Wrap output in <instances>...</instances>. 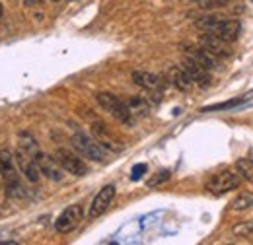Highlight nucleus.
I'll return each instance as SVG.
<instances>
[{
	"label": "nucleus",
	"instance_id": "obj_1",
	"mask_svg": "<svg viewBox=\"0 0 253 245\" xmlns=\"http://www.w3.org/2000/svg\"><path fill=\"white\" fill-rule=\"evenodd\" d=\"M195 26L205 33H212V35L220 37L226 43H234L242 33V24L238 20H228V18H220V16L199 18L195 22Z\"/></svg>",
	"mask_w": 253,
	"mask_h": 245
},
{
	"label": "nucleus",
	"instance_id": "obj_2",
	"mask_svg": "<svg viewBox=\"0 0 253 245\" xmlns=\"http://www.w3.org/2000/svg\"><path fill=\"white\" fill-rule=\"evenodd\" d=\"M0 171H2V179H4V187L6 193L14 199H22L26 195V189L22 185V173L16 165L14 154L10 152L8 148L0 150Z\"/></svg>",
	"mask_w": 253,
	"mask_h": 245
},
{
	"label": "nucleus",
	"instance_id": "obj_3",
	"mask_svg": "<svg viewBox=\"0 0 253 245\" xmlns=\"http://www.w3.org/2000/svg\"><path fill=\"white\" fill-rule=\"evenodd\" d=\"M95 101H97V105H99L105 113H109L115 121L125 124V126H132L134 121H136V119L130 115V111H128L125 101H121V99H119L117 95H113V93L99 92L95 95Z\"/></svg>",
	"mask_w": 253,
	"mask_h": 245
},
{
	"label": "nucleus",
	"instance_id": "obj_4",
	"mask_svg": "<svg viewBox=\"0 0 253 245\" xmlns=\"http://www.w3.org/2000/svg\"><path fill=\"white\" fill-rule=\"evenodd\" d=\"M242 183V177L238 175V171H232V169H222L218 173L211 175L209 181L205 185V189L211 193V195H226L230 191H236Z\"/></svg>",
	"mask_w": 253,
	"mask_h": 245
},
{
	"label": "nucleus",
	"instance_id": "obj_5",
	"mask_svg": "<svg viewBox=\"0 0 253 245\" xmlns=\"http://www.w3.org/2000/svg\"><path fill=\"white\" fill-rule=\"evenodd\" d=\"M70 142H72V146L82 154L84 158H88V160H92V162H99V163L105 162L107 150H105L95 138H92V136H88V134H84V132H74Z\"/></svg>",
	"mask_w": 253,
	"mask_h": 245
},
{
	"label": "nucleus",
	"instance_id": "obj_6",
	"mask_svg": "<svg viewBox=\"0 0 253 245\" xmlns=\"http://www.w3.org/2000/svg\"><path fill=\"white\" fill-rule=\"evenodd\" d=\"M55 160L61 163V167L66 173H70L74 177H84L88 173V163L80 156H76V154L66 150V148H59L57 154H55Z\"/></svg>",
	"mask_w": 253,
	"mask_h": 245
},
{
	"label": "nucleus",
	"instance_id": "obj_7",
	"mask_svg": "<svg viewBox=\"0 0 253 245\" xmlns=\"http://www.w3.org/2000/svg\"><path fill=\"white\" fill-rule=\"evenodd\" d=\"M82 218H84V208L80 204H70L59 214L57 222H55V230L59 234H70L80 226Z\"/></svg>",
	"mask_w": 253,
	"mask_h": 245
},
{
	"label": "nucleus",
	"instance_id": "obj_8",
	"mask_svg": "<svg viewBox=\"0 0 253 245\" xmlns=\"http://www.w3.org/2000/svg\"><path fill=\"white\" fill-rule=\"evenodd\" d=\"M92 134H94V138L107 150V152L119 154L125 150V144L107 128V124H103L101 121H95L94 124H92Z\"/></svg>",
	"mask_w": 253,
	"mask_h": 245
},
{
	"label": "nucleus",
	"instance_id": "obj_9",
	"mask_svg": "<svg viewBox=\"0 0 253 245\" xmlns=\"http://www.w3.org/2000/svg\"><path fill=\"white\" fill-rule=\"evenodd\" d=\"M33 160H35L41 175H45L47 179H51V181H63L64 179V169L55 158H51V156H47V154H43L39 150L33 156Z\"/></svg>",
	"mask_w": 253,
	"mask_h": 245
},
{
	"label": "nucleus",
	"instance_id": "obj_10",
	"mask_svg": "<svg viewBox=\"0 0 253 245\" xmlns=\"http://www.w3.org/2000/svg\"><path fill=\"white\" fill-rule=\"evenodd\" d=\"M115 195H117L115 185H105V187L94 197V201H92V204H90L88 218H90V220H95V218H99L101 214H105V210L111 206Z\"/></svg>",
	"mask_w": 253,
	"mask_h": 245
},
{
	"label": "nucleus",
	"instance_id": "obj_11",
	"mask_svg": "<svg viewBox=\"0 0 253 245\" xmlns=\"http://www.w3.org/2000/svg\"><path fill=\"white\" fill-rule=\"evenodd\" d=\"M14 160H16V165H18L20 173H22L30 183H37V181H39L41 171H39V167H37L33 156L26 154L24 150H18V152L14 154Z\"/></svg>",
	"mask_w": 253,
	"mask_h": 245
},
{
	"label": "nucleus",
	"instance_id": "obj_12",
	"mask_svg": "<svg viewBox=\"0 0 253 245\" xmlns=\"http://www.w3.org/2000/svg\"><path fill=\"white\" fill-rule=\"evenodd\" d=\"M183 68H185V72L191 76V80L195 82V86H199V88H209L211 86V82H212V78H211V70H207L205 66H201L199 62H195L193 59L189 57H183V64H181Z\"/></svg>",
	"mask_w": 253,
	"mask_h": 245
},
{
	"label": "nucleus",
	"instance_id": "obj_13",
	"mask_svg": "<svg viewBox=\"0 0 253 245\" xmlns=\"http://www.w3.org/2000/svg\"><path fill=\"white\" fill-rule=\"evenodd\" d=\"M199 45H201L203 49H207L209 53H212L214 57H218V59H226V57L232 55L228 43H226L224 39H220V37L212 35V33H205V31H203V35L199 37Z\"/></svg>",
	"mask_w": 253,
	"mask_h": 245
},
{
	"label": "nucleus",
	"instance_id": "obj_14",
	"mask_svg": "<svg viewBox=\"0 0 253 245\" xmlns=\"http://www.w3.org/2000/svg\"><path fill=\"white\" fill-rule=\"evenodd\" d=\"M132 82L140 88H144L146 92H164L166 84L158 74L148 72V70H134L132 72Z\"/></svg>",
	"mask_w": 253,
	"mask_h": 245
},
{
	"label": "nucleus",
	"instance_id": "obj_15",
	"mask_svg": "<svg viewBox=\"0 0 253 245\" xmlns=\"http://www.w3.org/2000/svg\"><path fill=\"white\" fill-rule=\"evenodd\" d=\"M185 57H189V59H193L195 62H199V64L205 66L207 70H216V68H218V57H214L212 53H209V51L203 49L201 45H199V47L185 45Z\"/></svg>",
	"mask_w": 253,
	"mask_h": 245
},
{
	"label": "nucleus",
	"instance_id": "obj_16",
	"mask_svg": "<svg viewBox=\"0 0 253 245\" xmlns=\"http://www.w3.org/2000/svg\"><path fill=\"white\" fill-rule=\"evenodd\" d=\"M169 82L179 90V92H191L195 82L191 80V76L185 72L183 66H171L169 68Z\"/></svg>",
	"mask_w": 253,
	"mask_h": 245
},
{
	"label": "nucleus",
	"instance_id": "obj_17",
	"mask_svg": "<svg viewBox=\"0 0 253 245\" xmlns=\"http://www.w3.org/2000/svg\"><path fill=\"white\" fill-rule=\"evenodd\" d=\"M125 103L134 119H144L150 113V103L144 97H140V95H130Z\"/></svg>",
	"mask_w": 253,
	"mask_h": 245
},
{
	"label": "nucleus",
	"instance_id": "obj_18",
	"mask_svg": "<svg viewBox=\"0 0 253 245\" xmlns=\"http://www.w3.org/2000/svg\"><path fill=\"white\" fill-rule=\"evenodd\" d=\"M230 208H232L234 212H246V210H252L253 208V193H250V191L240 193V195L232 201Z\"/></svg>",
	"mask_w": 253,
	"mask_h": 245
},
{
	"label": "nucleus",
	"instance_id": "obj_19",
	"mask_svg": "<svg viewBox=\"0 0 253 245\" xmlns=\"http://www.w3.org/2000/svg\"><path fill=\"white\" fill-rule=\"evenodd\" d=\"M18 146H20V150H24L26 154H30V156H35V154L39 152V144H37V140L33 138V134L30 132H20V136H18Z\"/></svg>",
	"mask_w": 253,
	"mask_h": 245
},
{
	"label": "nucleus",
	"instance_id": "obj_20",
	"mask_svg": "<svg viewBox=\"0 0 253 245\" xmlns=\"http://www.w3.org/2000/svg\"><path fill=\"white\" fill-rule=\"evenodd\" d=\"M236 171L242 179H246L248 183H253V160L250 158H242L236 162Z\"/></svg>",
	"mask_w": 253,
	"mask_h": 245
},
{
	"label": "nucleus",
	"instance_id": "obj_21",
	"mask_svg": "<svg viewBox=\"0 0 253 245\" xmlns=\"http://www.w3.org/2000/svg\"><path fill=\"white\" fill-rule=\"evenodd\" d=\"M232 236L234 238H242V240H253V220L238 222L232 228Z\"/></svg>",
	"mask_w": 253,
	"mask_h": 245
},
{
	"label": "nucleus",
	"instance_id": "obj_22",
	"mask_svg": "<svg viewBox=\"0 0 253 245\" xmlns=\"http://www.w3.org/2000/svg\"><path fill=\"white\" fill-rule=\"evenodd\" d=\"M246 99H248V97H246V95H242V97H236V99H230V101H224V103L209 105V107H205L203 111H205V113H209V111H224V109H232V107H238V105H242Z\"/></svg>",
	"mask_w": 253,
	"mask_h": 245
},
{
	"label": "nucleus",
	"instance_id": "obj_23",
	"mask_svg": "<svg viewBox=\"0 0 253 245\" xmlns=\"http://www.w3.org/2000/svg\"><path fill=\"white\" fill-rule=\"evenodd\" d=\"M232 0H197V4L205 10H214V8H222L226 4H230Z\"/></svg>",
	"mask_w": 253,
	"mask_h": 245
},
{
	"label": "nucleus",
	"instance_id": "obj_24",
	"mask_svg": "<svg viewBox=\"0 0 253 245\" xmlns=\"http://www.w3.org/2000/svg\"><path fill=\"white\" fill-rule=\"evenodd\" d=\"M168 179H169V171H166V169H164V171H158V173L148 181V187H158V185L166 183Z\"/></svg>",
	"mask_w": 253,
	"mask_h": 245
},
{
	"label": "nucleus",
	"instance_id": "obj_25",
	"mask_svg": "<svg viewBox=\"0 0 253 245\" xmlns=\"http://www.w3.org/2000/svg\"><path fill=\"white\" fill-rule=\"evenodd\" d=\"M146 169H148L146 163H138V165H134V167H132V175H130V179H132V181H138V179L146 173Z\"/></svg>",
	"mask_w": 253,
	"mask_h": 245
},
{
	"label": "nucleus",
	"instance_id": "obj_26",
	"mask_svg": "<svg viewBox=\"0 0 253 245\" xmlns=\"http://www.w3.org/2000/svg\"><path fill=\"white\" fill-rule=\"evenodd\" d=\"M41 2H43V0H24L26 6H39Z\"/></svg>",
	"mask_w": 253,
	"mask_h": 245
},
{
	"label": "nucleus",
	"instance_id": "obj_27",
	"mask_svg": "<svg viewBox=\"0 0 253 245\" xmlns=\"http://www.w3.org/2000/svg\"><path fill=\"white\" fill-rule=\"evenodd\" d=\"M2 16H4V8H2V4H0V20H2Z\"/></svg>",
	"mask_w": 253,
	"mask_h": 245
},
{
	"label": "nucleus",
	"instance_id": "obj_28",
	"mask_svg": "<svg viewBox=\"0 0 253 245\" xmlns=\"http://www.w3.org/2000/svg\"><path fill=\"white\" fill-rule=\"evenodd\" d=\"M51 2H59V0H51Z\"/></svg>",
	"mask_w": 253,
	"mask_h": 245
},
{
	"label": "nucleus",
	"instance_id": "obj_29",
	"mask_svg": "<svg viewBox=\"0 0 253 245\" xmlns=\"http://www.w3.org/2000/svg\"><path fill=\"white\" fill-rule=\"evenodd\" d=\"M195 2H197V0H195Z\"/></svg>",
	"mask_w": 253,
	"mask_h": 245
}]
</instances>
